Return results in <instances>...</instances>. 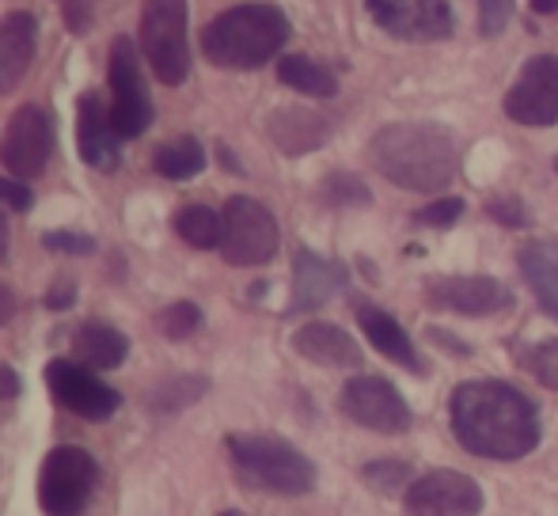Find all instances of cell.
<instances>
[{
  "mask_svg": "<svg viewBox=\"0 0 558 516\" xmlns=\"http://www.w3.org/2000/svg\"><path fill=\"white\" fill-rule=\"evenodd\" d=\"M452 433L483 459H524L539 444V414L524 391L501 380H471L452 391Z\"/></svg>",
  "mask_w": 558,
  "mask_h": 516,
  "instance_id": "6da1fadb",
  "label": "cell"
},
{
  "mask_svg": "<svg viewBox=\"0 0 558 516\" xmlns=\"http://www.w3.org/2000/svg\"><path fill=\"white\" fill-rule=\"evenodd\" d=\"M373 163L388 183L403 191H445L460 168V145L434 122H391L373 137Z\"/></svg>",
  "mask_w": 558,
  "mask_h": 516,
  "instance_id": "7a4b0ae2",
  "label": "cell"
},
{
  "mask_svg": "<svg viewBox=\"0 0 558 516\" xmlns=\"http://www.w3.org/2000/svg\"><path fill=\"white\" fill-rule=\"evenodd\" d=\"M289 20L274 4H240L202 30V50L221 69H258L286 46Z\"/></svg>",
  "mask_w": 558,
  "mask_h": 516,
  "instance_id": "3957f363",
  "label": "cell"
},
{
  "mask_svg": "<svg viewBox=\"0 0 558 516\" xmlns=\"http://www.w3.org/2000/svg\"><path fill=\"white\" fill-rule=\"evenodd\" d=\"M232 464L251 487L281 497H301L316 487V467L301 449L274 433H232L228 437Z\"/></svg>",
  "mask_w": 558,
  "mask_h": 516,
  "instance_id": "277c9868",
  "label": "cell"
},
{
  "mask_svg": "<svg viewBox=\"0 0 558 516\" xmlns=\"http://www.w3.org/2000/svg\"><path fill=\"white\" fill-rule=\"evenodd\" d=\"M141 50L163 84H183L191 73L186 50V0H145L141 8Z\"/></svg>",
  "mask_w": 558,
  "mask_h": 516,
  "instance_id": "5b68a950",
  "label": "cell"
},
{
  "mask_svg": "<svg viewBox=\"0 0 558 516\" xmlns=\"http://www.w3.org/2000/svg\"><path fill=\"white\" fill-rule=\"evenodd\" d=\"M99 482L96 459L84 449H53L43 459V471H38V502H43L46 516H76L84 513L92 490Z\"/></svg>",
  "mask_w": 558,
  "mask_h": 516,
  "instance_id": "8992f818",
  "label": "cell"
},
{
  "mask_svg": "<svg viewBox=\"0 0 558 516\" xmlns=\"http://www.w3.org/2000/svg\"><path fill=\"white\" fill-rule=\"evenodd\" d=\"M221 251L232 266H263L278 251V221L255 198H228Z\"/></svg>",
  "mask_w": 558,
  "mask_h": 516,
  "instance_id": "52a82bcc",
  "label": "cell"
},
{
  "mask_svg": "<svg viewBox=\"0 0 558 516\" xmlns=\"http://www.w3.org/2000/svg\"><path fill=\"white\" fill-rule=\"evenodd\" d=\"M107 73H111V91H114L111 126L118 137H137L153 122V99H148L145 81H141V61L130 38H114Z\"/></svg>",
  "mask_w": 558,
  "mask_h": 516,
  "instance_id": "ba28073f",
  "label": "cell"
},
{
  "mask_svg": "<svg viewBox=\"0 0 558 516\" xmlns=\"http://www.w3.org/2000/svg\"><path fill=\"white\" fill-rule=\"evenodd\" d=\"M338 406H342L345 418L373 429V433H403L411 426V406L403 403L396 384H388L384 377L345 380Z\"/></svg>",
  "mask_w": 558,
  "mask_h": 516,
  "instance_id": "9c48e42d",
  "label": "cell"
},
{
  "mask_svg": "<svg viewBox=\"0 0 558 516\" xmlns=\"http://www.w3.org/2000/svg\"><path fill=\"white\" fill-rule=\"evenodd\" d=\"M403 502L411 516H478L483 487L460 471H429L411 482Z\"/></svg>",
  "mask_w": 558,
  "mask_h": 516,
  "instance_id": "30bf717a",
  "label": "cell"
},
{
  "mask_svg": "<svg viewBox=\"0 0 558 516\" xmlns=\"http://www.w3.org/2000/svg\"><path fill=\"white\" fill-rule=\"evenodd\" d=\"M506 114L521 126H555L558 122V58L539 53L521 69L506 96Z\"/></svg>",
  "mask_w": 558,
  "mask_h": 516,
  "instance_id": "8fae6325",
  "label": "cell"
},
{
  "mask_svg": "<svg viewBox=\"0 0 558 516\" xmlns=\"http://www.w3.org/2000/svg\"><path fill=\"white\" fill-rule=\"evenodd\" d=\"M50 148H53L50 119H46L43 107L27 103L8 122L4 140H0V160H4V168L12 171L15 179H35L46 171Z\"/></svg>",
  "mask_w": 558,
  "mask_h": 516,
  "instance_id": "7c38bea8",
  "label": "cell"
},
{
  "mask_svg": "<svg viewBox=\"0 0 558 516\" xmlns=\"http://www.w3.org/2000/svg\"><path fill=\"white\" fill-rule=\"evenodd\" d=\"M46 388L50 395L65 406L69 414L88 421H104L122 406V395L114 388H107L99 377H92L84 365L73 361H50L46 365Z\"/></svg>",
  "mask_w": 558,
  "mask_h": 516,
  "instance_id": "4fadbf2b",
  "label": "cell"
},
{
  "mask_svg": "<svg viewBox=\"0 0 558 516\" xmlns=\"http://www.w3.org/2000/svg\"><path fill=\"white\" fill-rule=\"evenodd\" d=\"M365 8L388 35L407 42H437L452 30L448 0H365Z\"/></svg>",
  "mask_w": 558,
  "mask_h": 516,
  "instance_id": "5bb4252c",
  "label": "cell"
},
{
  "mask_svg": "<svg viewBox=\"0 0 558 516\" xmlns=\"http://www.w3.org/2000/svg\"><path fill=\"white\" fill-rule=\"evenodd\" d=\"M429 300L437 308H448L456 316H494V311H506L513 304L509 288L494 278L483 273H471V278H441L429 285Z\"/></svg>",
  "mask_w": 558,
  "mask_h": 516,
  "instance_id": "9a60e30c",
  "label": "cell"
},
{
  "mask_svg": "<svg viewBox=\"0 0 558 516\" xmlns=\"http://www.w3.org/2000/svg\"><path fill=\"white\" fill-rule=\"evenodd\" d=\"M118 133L111 126V111H104L99 96H81L76 107V145H81V160L92 163L96 171L118 168Z\"/></svg>",
  "mask_w": 558,
  "mask_h": 516,
  "instance_id": "2e32d148",
  "label": "cell"
},
{
  "mask_svg": "<svg viewBox=\"0 0 558 516\" xmlns=\"http://www.w3.org/2000/svg\"><path fill=\"white\" fill-rule=\"evenodd\" d=\"M38 46V23L31 12H8L0 20V96L15 91V84L23 81V73L35 61Z\"/></svg>",
  "mask_w": 558,
  "mask_h": 516,
  "instance_id": "e0dca14e",
  "label": "cell"
},
{
  "mask_svg": "<svg viewBox=\"0 0 558 516\" xmlns=\"http://www.w3.org/2000/svg\"><path fill=\"white\" fill-rule=\"evenodd\" d=\"M342 281H345L342 266L301 247L293 262V311H312L319 304H327L342 288Z\"/></svg>",
  "mask_w": 558,
  "mask_h": 516,
  "instance_id": "ac0fdd59",
  "label": "cell"
},
{
  "mask_svg": "<svg viewBox=\"0 0 558 516\" xmlns=\"http://www.w3.org/2000/svg\"><path fill=\"white\" fill-rule=\"evenodd\" d=\"M293 346L301 357L327 369H361V346L335 323H304L293 334Z\"/></svg>",
  "mask_w": 558,
  "mask_h": 516,
  "instance_id": "d6986e66",
  "label": "cell"
},
{
  "mask_svg": "<svg viewBox=\"0 0 558 516\" xmlns=\"http://www.w3.org/2000/svg\"><path fill=\"white\" fill-rule=\"evenodd\" d=\"M357 323H361V331H365V339L373 342V349H380L388 361L403 365V369H411V372L422 369L418 354H414V342L407 339V331L388 316V311L357 308Z\"/></svg>",
  "mask_w": 558,
  "mask_h": 516,
  "instance_id": "ffe728a7",
  "label": "cell"
},
{
  "mask_svg": "<svg viewBox=\"0 0 558 516\" xmlns=\"http://www.w3.org/2000/svg\"><path fill=\"white\" fill-rule=\"evenodd\" d=\"M270 137L281 152L301 156V152L319 148L327 137H331V122L319 119V114H312V111H278L270 119Z\"/></svg>",
  "mask_w": 558,
  "mask_h": 516,
  "instance_id": "44dd1931",
  "label": "cell"
},
{
  "mask_svg": "<svg viewBox=\"0 0 558 516\" xmlns=\"http://www.w3.org/2000/svg\"><path fill=\"white\" fill-rule=\"evenodd\" d=\"M517 262H521L524 281L532 285L536 300L544 304V311H547V316H555V319H558V244L536 239V244L521 247Z\"/></svg>",
  "mask_w": 558,
  "mask_h": 516,
  "instance_id": "7402d4cb",
  "label": "cell"
},
{
  "mask_svg": "<svg viewBox=\"0 0 558 516\" xmlns=\"http://www.w3.org/2000/svg\"><path fill=\"white\" fill-rule=\"evenodd\" d=\"M73 346H76V357H81L84 365H92V369H114V365H122L125 354H130L125 334L107 323H84L81 331H76Z\"/></svg>",
  "mask_w": 558,
  "mask_h": 516,
  "instance_id": "603a6c76",
  "label": "cell"
},
{
  "mask_svg": "<svg viewBox=\"0 0 558 516\" xmlns=\"http://www.w3.org/2000/svg\"><path fill=\"white\" fill-rule=\"evenodd\" d=\"M278 76H281V84H289L293 91L312 96V99H331L338 91L335 76L327 73L324 65H316L312 58H304V53H289V58H281L278 61Z\"/></svg>",
  "mask_w": 558,
  "mask_h": 516,
  "instance_id": "cb8c5ba5",
  "label": "cell"
},
{
  "mask_svg": "<svg viewBox=\"0 0 558 516\" xmlns=\"http://www.w3.org/2000/svg\"><path fill=\"white\" fill-rule=\"evenodd\" d=\"M156 171H160L163 179H175V183H183V179H194L202 168H206V148L198 145L194 137H179L171 140V145L156 148Z\"/></svg>",
  "mask_w": 558,
  "mask_h": 516,
  "instance_id": "d4e9b609",
  "label": "cell"
},
{
  "mask_svg": "<svg viewBox=\"0 0 558 516\" xmlns=\"http://www.w3.org/2000/svg\"><path fill=\"white\" fill-rule=\"evenodd\" d=\"M175 232L191 247L209 251V247H221L225 217H217L214 209H206V206H186V209H179V217H175Z\"/></svg>",
  "mask_w": 558,
  "mask_h": 516,
  "instance_id": "484cf974",
  "label": "cell"
},
{
  "mask_svg": "<svg viewBox=\"0 0 558 516\" xmlns=\"http://www.w3.org/2000/svg\"><path fill=\"white\" fill-rule=\"evenodd\" d=\"M361 479L388 497L407 494V490H411L407 487V482H411V464H399V459H376V464H368L365 471H361Z\"/></svg>",
  "mask_w": 558,
  "mask_h": 516,
  "instance_id": "4316f807",
  "label": "cell"
},
{
  "mask_svg": "<svg viewBox=\"0 0 558 516\" xmlns=\"http://www.w3.org/2000/svg\"><path fill=\"white\" fill-rule=\"evenodd\" d=\"M324 198L331 201V206H368L373 194H368V186L361 183V179L345 175V171H335L324 183Z\"/></svg>",
  "mask_w": 558,
  "mask_h": 516,
  "instance_id": "83f0119b",
  "label": "cell"
},
{
  "mask_svg": "<svg viewBox=\"0 0 558 516\" xmlns=\"http://www.w3.org/2000/svg\"><path fill=\"white\" fill-rule=\"evenodd\" d=\"M524 365H529V372L539 380V384L558 391V339L536 342V346L524 354Z\"/></svg>",
  "mask_w": 558,
  "mask_h": 516,
  "instance_id": "f1b7e54d",
  "label": "cell"
},
{
  "mask_svg": "<svg viewBox=\"0 0 558 516\" xmlns=\"http://www.w3.org/2000/svg\"><path fill=\"white\" fill-rule=\"evenodd\" d=\"M198 323H202V311H198V304H191V300H179L160 311V331L168 334V339H191V334L198 331Z\"/></svg>",
  "mask_w": 558,
  "mask_h": 516,
  "instance_id": "f546056e",
  "label": "cell"
},
{
  "mask_svg": "<svg viewBox=\"0 0 558 516\" xmlns=\"http://www.w3.org/2000/svg\"><path fill=\"white\" fill-rule=\"evenodd\" d=\"M202 391H206V380L202 377H175L156 391V406H163V410H171V406H191Z\"/></svg>",
  "mask_w": 558,
  "mask_h": 516,
  "instance_id": "4dcf8cb0",
  "label": "cell"
},
{
  "mask_svg": "<svg viewBox=\"0 0 558 516\" xmlns=\"http://www.w3.org/2000/svg\"><path fill=\"white\" fill-rule=\"evenodd\" d=\"M513 20V0H478V30L486 38L501 35Z\"/></svg>",
  "mask_w": 558,
  "mask_h": 516,
  "instance_id": "1f68e13d",
  "label": "cell"
},
{
  "mask_svg": "<svg viewBox=\"0 0 558 516\" xmlns=\"http://www.w3.org/2000/svg\"><path fill=\"white\" fill-rule=\"evenodd\" d=\"M460 217H463V201L460 198H437V201H429L426 209H418V217H414V221L429 224V229H452Z\"/></svg>",
  "mask_w": 558,
  "mask_h": 516,
  "instance_id": "d6a6232c",
  "label": "cell"
},
{
  "mask_svg": "<svg viewBox=\"0 0 558 516\" xmlns=\"http://www.w3.org/2000/svg\"><path fill=\"white\" fill-rule=\"evenodd\" d=\"M486 213L498 224H506V229H524V224H529V209L517 198H490L486 201Z\"/></svg>",
  "mask_w": 558,
  "mask_h": 516,
  "instance_id": "836d02e7",
  "label": "cell"
},
{
  "mask_svg": "<svg viewBox=\"0 0 558 516\" xmlns=\"http://www.w3.org/2000/svg\"><path fill=\"white\" fill-rule=\"evenodd\" d=\"M43 244L50 251H65V255H88L96 251V239L84 236V232H46Z\"/></svg>",
  "mask_w": 558,
  "mask_h": 516,
  "instance_id": "e575fe53",
  "label": "cell"
},
{
  "mask_svg": "<svg viewBox=\"0 0 558 516\" xmlns=\"http://www.w3.org/2000/svg\"><path fill=\"white\" fill-rule=\"evenodd\" d=\"M0 201H4L8 209H20V213H27V209H31V191L23 183H15V179H0Z\"/></svg>",
  "mask_w": 558,
  "mask_h": 516,
  "instance_id": "d590c367",
  "label": "cell"
},
{
  "mask_svg": "<svg viewBox=\"0 0 558 516\" xmlns=\"http://www.w3.org/2000/svg\"><path fill=\"white\" fill-rule=\"evenodd\" d=\"M73 300H76L73 281H58V285H53L50 293H46V308H53V311H65Z\"/></svg>",
  "mask_w": 558,
  "mask_h": 516,
  "instance_id": "8d00e7d4",
  "label": "cell"
},
{
  "mask_svg": "<svg viewBox=\"0 0 558 516\" xmlns=\"http://www.w3.org/2000/svg\"><path fill=\"white\" fill-rule=\"evenodd\" d=\"M15 395H20V377H15L8 365H0V403H4V398H15Z\"/></svg>",
  "mask_w": 558,
  "mask_h": 516,
  "instance_id": "74e56055",
  "label": "cell"
},
{
  "mask_svg": "<svg viewBox=\"0 0 558 516\" xmlns=\"http://www.w3.org/2000/svg\"><path fill=\"white\" fill-rule=\"evenodd\" d=\"M65 20H69V30H76V35H81V30H88V8H84V4H69L65 8Z\"/></svg>",
  "mask_w": 558,
  "mask_h": 516,
  "instance_id": "f35d334b",
  "label": "cell"
},
{
  "mask_svg": "<svg viewBox=\"0 0 558 516\" xmlns=\"http://www.w3.org/2000/svg\"><path fill=\"white\" fill-rule=\"evenodd\" d=\"M12 316H15V296H12V288H8V285H0V327H4Z\"/></svg>",
  "mask_w": 558,
  "mask_h": 516,
  "instance_id": "ab89813d",
  "label": "cell"
},
{
  "mask_svg": "<svg viewBox=\"0 0 558 516\" xmlns=\"http://www.w3.org/2000/svg\"><path fill=\"white\" fill-rule=\"evenodd\" d=\"M532 12H539V15H555V12H558V0H532Z\"/></svg>",
  "mask_w": 558,
  "mask_h": 516,
  "instance_id": "60d3db41",
  "label": "cell"
},
{
  "mask_svg": "<svg viewBox=\"0 0 558 516\" xmlns=\"http://www.w3.org/2000/svg\"><path fill=\"white\" fill-rule=\"evenodd\" d=\"M8 239H12L8 236V221H4V213H0V262L8 258Z\"/></svg>",
  "mask_w": 558,
  "mask_h": 516,
  "instance_id": "b9f144b4",
  "label": "cell"
},
{
  "mask_svg": "<svg viewBox=\"0 0 558 516\" xmlns=\"http://www.w3.org/2000/svg\"><path fill=\"white\" fill-rule=\"evenodd\" d=\"M221 516H243V513H221Z\"/></svg>",
  "mask_w": 558,
  "mask_h": 516,
  "instance_id": "7bdbcfd3",
  "label": "cell"
}]
</instances>
